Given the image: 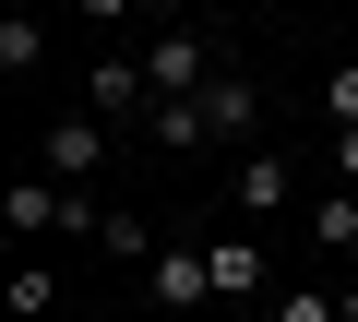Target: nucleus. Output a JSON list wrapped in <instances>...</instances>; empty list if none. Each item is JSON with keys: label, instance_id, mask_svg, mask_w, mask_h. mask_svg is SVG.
Here are the masks:
<instances>
[{"label": "nucleus", "instance_id": "obj_1", "mask_svg": "<svg viewBox=\"0 0 358 322\" xmlns=\"http://www.w3.org/2000/svg\"><path fill=\"white\" fill-rule=\"evenodd\" d=\"M227 203H239V215H287V203H310V191H299L287 155H263V143H251V155H239V180H227Z\"/></svg>", "mask_w": 358, "mask_h": 322}, {"label": "nucleus", "instance_id": "obj_2", "mask_svg": "<svg viewBox=\"0 0 358 322\" xmlns=\"http://www.w3.org/2000/svg\"><path fill=\"white\" fill-rule=\"evenodd\" d=\"M143 72H155V96H203V84H215V60H203V36H192V24H167V36L143 48Z\"/></svg>", "mask_w": 358, "mask_h": 322}, {"label": "nucleus", "instance_id": "obj_3", "mask_svg": "<svg viewBox=\"0 0 358 322\" xmlns=\"http://www.w3.org/2000/svg\"><path fill=\"white\" fill-rule=\"evenodd\" d=\"M96 168H108V119H96V108H72V119L48 131V180H72V191H84Z\"/></svg>", "mask_w": 358, "mask_h": 322}, {"label": "nucleus", "instance_id": "obj_4", "mask_svg": "<svg viewBox=\"0 0 358 322\" xmlns=\"http://www.w3.org/2000/svg\"><path fill=\"white\" fill-rule=\"evenodd\" d=\"M143 298H155V310H203V298H215V263H203V251H155V263H143Z\"/></svg>", "mask_w": 358, "mask_h": 322}, {"label": "nucleus", "instance_id": "obj_5", "mask_svg": "<svg viewBox=\"0 0 358 322\" xmlns=\"http://www.w3.org/2000/svg\"><path fill=\"white\" fill-rule=\"evenodd\" d=\"M251 131H263L251 72H215V84H203V143H251Z\"/></svg>", "mask_w": 358, "mask_h": 322}, {"label": "nucleus", "instance_id": "obj_6", "mask_svg": "<svg viewBox=\"0 0 358 322\" xmlns=\"http://www.w3.org/2000/svg\"><path fill=\"white\" fill-rule=\"evenodd\" d=\"M143 96H155V72H143V60H96V72H84V108H96V119H131Z\"/></svg>", "mask_w": 358, "mask_h": 322}, {"label": "nucleus", "instance_id": "obj_7", "mask_svg": "<svg viewBox=\"0 0 358 322\" xmlns=\"http://www.w3.org/2000/svg\"><path fill=\"white\" fill-rule=\"evenodd\" d=\"M60 215H72V191H48V180H13V191H0V227H13V239H36Z\"/></svg>", "mask_w": 358, "mask_h": 322}, {"label": "nucleus", "instance_id": "obj_8", "mask_svg": "<svg viewBox=\"0 0 358 322\" xmlns=\"http://www.w3.org/2000/svg\"><path fill=\"white\" fill-rule=\"evenodd\" d=\"M203 263H215V298H251V286H263V239H251V227H239V239H215Z\"/></svg>", "mask_w": 358, "mask_h": 322}, {"label": "nucleus", "instance_id": "obj_9", "mask_svg": "<svg viewBox=\"0 0 358 322\" xmlns=\"http://www.w3.org/2000/svg\"><path fill=\"white\" fill-rule=\"evenodd\" d=\"M48 60V24L36 13H0V72H36Z\"/></svg>", "mask_w": 358, "mask_h": 322}, {"label": "nucleus", "instance_id": "obj_10", "mask_svg": "<svg viewBox=\"0 0 358 322\" xmlns=\"http://www.w3.org/2000/svg\"><path fill=\"white\" fill-rule=\"evenodd\" d=\"M96 239H108V263H155V227H143V215H120V203H108V227H96Z\"/></svg>", "mask_w": 358, "mask_h": 322}, {"label": "nucleus", "instance_id": "obj_11", "mask_svg": "<svg viewBox=\"0 0 358 322\" xmlns=\"http://www.w3.org/2000/svg\"><path fill=\"white\" fill-rule=\"evenodd\" d=\"M310 239H322V251H358V203L322 191V203H310Z\"/></svg>", "mask_w": 358, "mask_h": 322}, {"label": "nucleus", "instance_id": "obj_12", "mask_svg": "<svg viewBox=\"0 0 358 322\" xmlns=\"http://www.w3.org/2000/svg\"><path fill=\"white\" fill-rule=\"evenodd\" d=\"M155 143H203V96H155Z\"/></svg>", "mask_w": 358, "mask_h": 322}, {"label": "nucleus", "instance_id": "obj_13", "mask_svg": "<svg viewBox=\"0 0 358 322\" xmlns=\"http://www.w3.org/2000/svg\"><path fill=\"white\" fill-rule=\"evenodd\" d=\"M0 298H13V322H36V310L60 298V275H36V263H24V275H13V286H0Z\"/></svg>", "mask_w": 358, "mask_h": 322}, {"label": "nucleus", "instance_id": "obj_14", "mask_svg": "<svg viewBox=\"0 0 358 322\" xmlns=\"http://www.w3.org/2000/svg\"><path fill=\"white\" fill-rule=\"evenodd\" d=\"M275 322H346V298H322V286H287V298H275Z\"/></svg>", "mask_w": 358, "mask_h": 322}, {"label": "nucleus", "instance_id": "obj_15", "mask_svg": "<svg viewBox=\"0 0 358 322\" xmlns=\"http://www.w3.org/2000/svg\"><path fill=\"white\" fill-rule=\"evenodd\" d=\"M322 108H334V131H358V60H346V72H322Z\"/></svg>", "mask_w": 358, "mask_h": 322}, {"label": "nucleus", "instance_id": "obj_16", "mask_svg": "<svg viewBox=\"0 0 358 322\" xmlns=\"http://www.w3.org/2000/svg\"><path fill=\"white\" fill-rule=\"evenodd\" d=\"M72 13H84V24H120V13H131V0H72Z\"/></svg>", "mask_w": 358, "mask_h": 322}, {"label": "nucleus", "instance_id": "obj_17", "mask_svg": "<svg viewBox=\"0 0 358 322\" xmlns=\"http://www.w3.org/2000/svg\"><path fill=\"white\" fill-rule=\"evenodd\" d=\"M334 168H346V180H358V131H334Z\"/></svg>", "mask_w": 358, "mask_h": 322}, {"label": "nucleus", "instance_id": "obj_18", "mask_svg": "<svg viewBox=\"0 0 358 322\" xmlns=\"http://www.w3.org/2000/svg\"><path fill=\"white\" fill-rule=\"evenodd\" d=\"M143 13H167V24H179V13H192V0H143Z\"/></svg>", "mask_w": 358, "mask_h": 322}]
</instances>
